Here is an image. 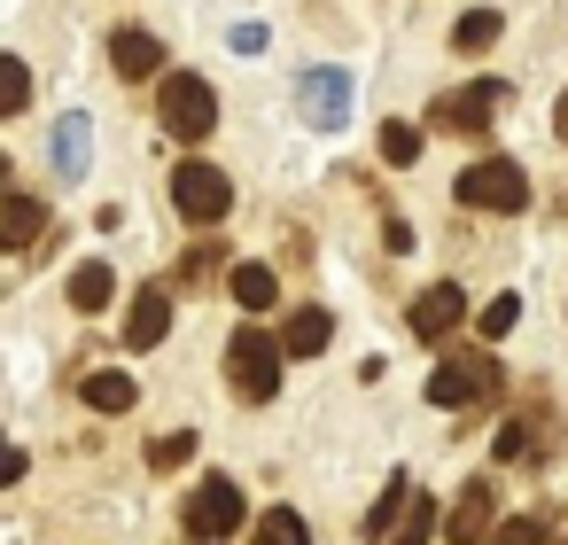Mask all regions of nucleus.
<instances>
[{
	"label": "nucleus",
	"mask_w": 568,
	"mask_h": 545,
	"mask_svg": "<svg viewBox=\"0 0 568 545\" xmlns=\"http://www.w3.org/2000/svg\"><path fill=\"white\" fill-rule=\"evenodd\" d=\"M242 514H250V506H242V483H234V475H203V483L187 491V537H195V545L234 537Z\"/></svg>",
	"instance_id": "4"
},
{
	"label": "nucleus",
	"mask_w": 568,
	"mask_h": 545,
	"mask_svg": "<svg viewBox=\"0 0 568 545\" xmlns=\"http://www.w3.org/2000/svg\"><path fill=\"white\" fill-rule=\"evenodd\" d=\"M514 320H521V296H490V304H483V320H475V327H483V343H498V335H506V327H514Z\"/></svg>",
	"instance_id": "25"
},
{
	"label": "nucleus",
	"mask_w": 568,
	"mask_h": 545,
	"mask_svg": "<svg viewBox=\"0 0 568 545\" xmlns=\"http://www.w3.org/2000/svg\"><path fill=\"white\" fill-rule=\"evenodd\" d=\"M0 110H32V71H24V55L0 63Z\"/></svg>",
	"instance_id": "23"
},
{
	"label": "nucleus",
	"mask_w": 568,
	"mask_h": 545,
	"mask_svg": "<svg viewBox=\"0 0 568 545\" xmlns=\"http://www.w3.org/2000/svg\"><path fill=\"white\" fill-rule=\"evenodd\" d=\"M459 203H467V211H521V203H529V180H521V164L483 157V164L459 172Z\"/></svg>",
	"instance_id": "7"
},
{
	"label": "nucleus",
	"mask_w": 568,
	"mask_h": 545,
	"mask_svg": "<svg viewBox=\"0 0 568 545\" xmlns=\"http://www.w3.org/2000/svg\"><path fill=\"white\" fill-rule=\"evenodd\" d=\"M405 506H413V483H405V475H389V491H382V498H374V514H366V537H389V522H397Z\"/></svg>",
	"instance_id": "20"
},
{
	"label": "nucleus",
	"mask_w": 568,
	"mask_h": 545,
	"mask_svg": "<svg viewBox=\"0 0 568 545\" xmlns=\"http://www.w3.org/2000/svg\"><path fill=\"white\" fill-rule=\"evenodd\" d=\"M552 133H560V141H568V94H560V102H552Z\"/></svg>",
	"instance_id": "29"
},
{
	"label": "nucleus",
	"mask_w": 568,
	"mask_h": 545,
	"mask_svg": "<svg viewBox=\"0 0 568 545\" xmlns=\"http://www.w3.org/2000/svg\"><path fill=\"white\" fill-rule=\"evenodd\" d=\"M452 48H459V55H483V48H498V9H467V17L452 24Z\"/></svg>",
	"instance_id": "18"
},
{
	"label": "nucleus",
	"mask_w": 568,
	"mask_h": 545,
	"mask_svg": "<svg viewBox=\"0 0 568 545\" xmlns=\"http://www.w3.org/2000/svg\"><path fill=\"white\" fill-rule=\"evenodd\" d=\"M281 359H288V343H273V335L250 327V320L226 335V382H234L250 405H265V397L281 390Z\"/></svg>",
	"instance_id": "1"
},
{
	"label": "nucleus",
	"mask_w": 568,
	"mask_h": 545,
	"mask_svg": "<svg viewBox=\"0 0 568 545\" xmlns=\"http://www.w3.org/2000/svg\"><path fill=\"white\" fill-rule=\"evenodd\" d=\"M257 545H312V537H304V522H296L288 506H273V514L257 522Z\"/></svg>",
	"instance_id": "24"
},
{
	"label": "nucleus",
	"mask_w": 568,
	"mask_h": 545,
	"mask_svg": "<svg viewBox=\"0 0 568 545\" xmlns=\"http://www.w3.org/2000/svg\"><path fill=\"white\" fill-rule=\"evenodd\" d=\"M506 102H514V87H506V79H475V87H459V94H436V102H428V125L467 141V133H483Z\"/></svg>",
	"instance_id": "3"
},
{
	"label": "nucleus",
	"mask_w": 568,
	"mask_h": 545,
	"mask_svg": "<svg viewBox=\"0 0 568 545\" xmlns=\"http://www.w3.org/2000/svg\"><path fill=\"white\" fill-rule=\"evenodd\" d=\"M459 320H467V296H459V289H444V281H436V289H420V296H413V335H420V343H444Z\"/></svg>",
	"instance_id": "11"
},
{
	"label": "nucleus",
	"mask_w": 568,
	"mask_h": 545,
	"mask_svg": "<svg viewBox=\"0 0 568 545\" xmlns=\"http://www.w3.org/2000/svg\"><path fill=\"white\" fill-rule=\"evenodd\" d=\"M382 157H389V164H413V157H420V133H413V125H382Z\"/></svg>",
	"instance_id": "27"
},
{
	"label": "nucleus",
	"mask_w": 568,
	"mask_h": 545,
	"mask_svg": "<svg viewBox=\"0 0 568 545\" xmlns=\"http://www.w3.org/2000/svg\"><path fill=\"white\" fill-rule=\"evenodd\" d=\"M172 211H180L187 226H219V219L234 211V180H226L219 164H180V172H172Z\"/></svg>",
	"instance_id": "5"
},
{
	"label": "nucleus",
	"mask_w": 568,
	"mask_h": 545,
	"mask_svg": "<svg viewBox=\"0 0 568 545\" xmlns=\"http://www.w3.org/2000/svg\"><path fill=\"white\" fill-rule=\"evenodd\" d=\"M110 289H118V273H110V265H79V273H71V304H79V312H102V304H110Z\"/></svg>",
	"instance_id": "19"
},
{
	"label": "nucleus",
	"mask_w": 568,
	"mask_h": 545,
	"mask_svg": "<svg viewBox=\"0 0 568 545\" xmlns=\"http://www.w3.org/2000/svg\"><path fill=\"white\" fill-rule=\"evenodd\" d=\"M79 397H87L94 413H133V405H141L133 374H118V366H110V374H87V382H79Z\"/></svg>",
	"instance_id": "16"
},
{
	"label": "nucleus",
	"mask_w": 568,
	"mask_h": 545,
	"mask_svg": "<svg viewBox=\"0 0 568 545\" xmlns=\"http://www.w3.org/2000/svg\"><path fill=\"white\" fill-rule=\"evenodd\" d=\"M483 545H545V522H537V514H514V522H498Z\"/></svg>",
	"instance_id": "26"
},
{
	"label": "nucleus",
	"mask_w": 568,
	"mask_h": 545,
	"mask_svg": "<svg viewBox=\"0 0 568 545\" xmlns=\"http://www.w3.org/2000/svg\"><path fill=\"white\" fill-rule=\"evenodd\" d=\"M164 133L172 141H203L211 125H219V94H211V79H195V71H164Z\"/></svg>",
	"instance_id": "2"
},
{
	"label": "nucleus",
	"mask_w": 568,
	"mask_h": 545,
	"mask_svg": "<svg viewBox=\"0 0 568 545\" xmlns=\"http://www.w3.org/2000/svg\"><path fill=\"white\" fill-rule=\"evenodd\" d=\"M490 506H498V483H490V475H475V483L452 498L444 537H452V545H483V537H490Z\"/></svg>",
	"instance_id": "9"
},
{
	"label": "nucleus",
	"mask_w": 568,
	"mask_h": 545,
	"mask_svg": "<svg viewBox=\"0 0 568 545\" xmlns=\"http://www.w3.org/2000/svg\"><path fill=\"white\" fill-rule=\"evenodd\" d=\"M48 149H55V172H63V180H87V172H94V118H87V110H63V125H55Z\"/></svg>",
	"instance_id": "10"
},
{
	"label": "nucleus",
	"mask_w": 568,
	"mask_h": 545,
	"mask_svg": "<svg viewBox=\"0 0 568 545\" xmlns=\"http://www.w3.org/2000/svg\"><path fill=\"white\" fill-rule=\"evenodd\" d=\"M389 545H436V498H420L413 491V506H405V522H397V537Z\"/></svg>",
	"instance_id": "21"
},
{
	"label": "nucleus",
	"mask_w": 568,
	"mask_h": 545,
	"mask_svg": "<svg viewBox=\"0 0 568 545\" xmlns=\"http://www.w3.org/2000/svg\"><path fill=\"white\" fill-rule=\"evenodd\" d=\"M226 296H234L242 312H273V296H281V281H273L265 265H234V273H226Z\"/></svg>",
	"instance_id": "17"
},
{
	"label": "nucleus",
	"mask_w": 568,
	"mask_h": 545,
	"mask_svg": "<svg viewBox=\"0 0 568 545\" xmlns=\"http://www.w3.org/2000/svg\"><path fill=\"white\" fill-rule=\"evenodd\" d=\"M327 335H335V320H327L320 304H304V312H288V327H281V343H288V359H320V351H327Z\"/></svg>",
	"instance_id": "15"
},
{
	"label": "nucleus",
	"mask_w": 568,
	"mask_h": 545,
	"mask_svg": "<svg viewBox=\"0 0 568 545\" xmlns=\"http://www.w3.org/2000/svg\"><path fill=\"white\" fill-rule=\"evenodd\" d=\"M304 118H312L320 133H335V125H351V71H335V63H320V71H304Z\"/></svg>",
	"instance_id": "8"
},
{
	"label": "nucleus",
	"mask_w": 568,
	"mask_h": 545,
	"mask_svg": "<svg viewBox=\"0 0 568 545\" xmlns=\"http://www.w3.org/2000/svg\"><path fill=\"white\" fill-rule=\"evenodd\" d=\"M40 226H48V203L40 195H9V203H0V242H9V250H32Z\"/></svg>",
	"instance_id": "14"
},
{
	"label": "nucleus",
	"mask_w": 568,
	"mask_h": 545,
	"mask_svg": "<svg viewBox=\"0 0 568 545\" xmlns=\"http://www.w3.org/2000/svg\"><path fill=\"white\" fill-rule=\"evenodd\" d=\"M226 48H234V55H265V24H234Z\"/></svg>",
	"instance_id": "28"
},
{
	"label": "nucleus",
	"mask_w": 568,
	"mask_h": 545,
	"mask_svg": "<svg viewBox=\"0 0 568 545\" xmlns=\"http://www.w3.org/2000/svg\"><path fill=\"white\" fill-rule=\"evenodd\" d=\"M110 63H118V79H164V40L133 24V32L110 40Z\"/></svg>",
	"instance_id": "13"
},
{
	"label": "nucleus",
	"mask_w": 568,
	"mask_h": 545,
	"mask_svg": "<svg viewBox=\"0 0 568 545\" xmlns=\"http://www.w3.org/2000/svg\"><path fill=\"white\" fill-rule=\"evenodd\" d=\"M164 335H172V296L164 289H141L133 312H125V351H156Z\"/></svg>",
	"instance_id": "12"
},
{
	"label": "nucleus",
	"mask_w": 568,
	"mask_h": 545,
	"mask_svg": "<svg viewBox=\"0 0 568 545\" xmlns=\"http://www.w3.org/2000/svg\"><path fill=\"white\" fill-rule=\"evenodd\" d=\"M187 460H195V428H172V436L149 444V467H156V475H172V467H187Z\"/></svg>",
	"instance_id": "22"
},
{
	"label": "nucleus",
	"mask_w": 568,
	"mask_h": 545,
	"mask_svg": "<svg viewBox=\"0 0 568 545\" xmlns=\"http://www.w3.org/2000/svg\"><path fill=\"white\" fill-rule=\"evenodd\" d=\"M490 390H498V359H490V351H452V359L428 374V405H444V413H452V405H483Z\"/></svg>",
	"instance_id": "6"
}]
</instances>
